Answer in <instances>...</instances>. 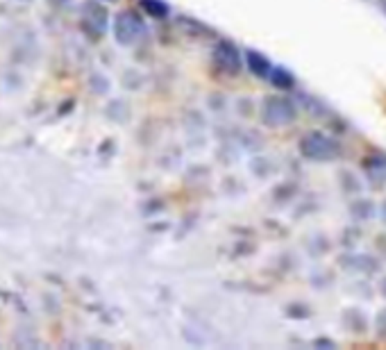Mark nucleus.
<instances>
[{"instance_id": "nucleus-1", "label": "nucleus", "mask_w": 386, "mask_h": 350, "mask_svg": "<svg viewBox=\"0 0 386 350\" xmlns=\"http://www.w3.org/2000/svg\"><path fill=\"white\" fill-rule=\"evenodd\" d=\"M300 150L314 161H332L341 157V143L325 132H311L300 141Z\"/></svg>"}, {"instance_id": "nucleus-6", "label": "nucleus", "mask_w": 386, "mask_h": 350, "mask_svg": "<svg viewBox=\"0 0 386 350\" xmlns=\"http://www.w3.org/2000/svg\"><path fill=\"white\" fill-rule=\"evenodd\" d=\"M384 221H386V205H384Z\"/></svg>"}, {"instance_id": "nucleus-4", "label": "nucleus", "mask_w": 386, "mask_h": 350, "mask_svg": "<svg viewBox=\"0 0 386 350\" xmlns=\"http://www.w3.org/2000/svg\"><path fill=\"white\" fill-rule=\"evenodd\" d=\"M275 85H277V87H291V85H293V76H291L289 71L277 69V71H275Z\"/></svg>"}, {"instance_id": "nucleus-2", "label": "nucleus", "mask_w": 386, "mask_h": 350, "mask_svg": "<svg viewBox=\"0 0 386 350\" xmlns=\"http://www.w3.org/2000/svg\"><path fill=\"white\" fill-rule=\"evenodd\" d=\"M266 114H268V121L270 123H291V121L295 119V110H293V105L289 100H284V98H275V100H270L266 105Z\"/></svg>"}, {"instance_id": "nucleus-5", "label": "nucleus", "mask_w": 386, "mask_h": 350, "mask_svg": "<svg viewBox=\"0 0 386 350\" xmlns=\"http://www.w3.org/2000/svg\"><path fill=\"white\" fill-rule=\"evenodd\" d=\"M377 328L382 330V335H386V309H384L380 316H377Z\"/></svg>"}, {"instance_id": "nucleus-3", "label": "nucleus", "mask_w": 386, "mask_h": 350, "mask_svg": "<svg viewBox=\"0 0 386 350\" xmlns=\"http://www.w3.org/2000/svg\"><path fill=\"white\" fill-rule=\"evenodd\" d=\"M364 170L368 175V180L373 184H384L386 182V157L384 155H371V157L364 159Z\"/></svg>"}]
</instances>
